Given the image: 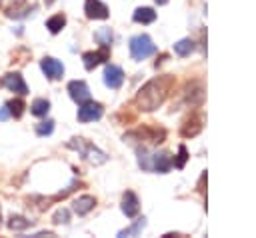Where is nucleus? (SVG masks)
I'll list each match as a JSON object with an SVG mask.
<instances>
[{
    "label": "nucleus",
    "mask_w": 256,
    "mask_h": 238,
    "mask_svg": "<svg viewBox=\"0 0 256 238\" xmlns=\"http://www.w3.org/2000/svg\"><path fill=\"white\" fill-rule=\"evenodd\" d=\"M174 86V76L170 74H164V76H158V78H152L148 80L136 94V104L140 110L144 112H152L156 110L158 106L164 104V100L168 98L170 90Z\"/></svg>",
    "instance_id": "obj_1"
},
{
    "label": "nucleus",
    "mask_w": 256,
    "mask_h": 238,
    "mask_svg": "<svg viewBox=\"0 0 256 238\" xmlns=\"http://www.w3.org/2000/svg\"><path fill=\"white\" fill-rule=\"evenodd\" d=\"M108 48H110V46H102V48L96 50V52H84V54H82L84 68H86V70H94L96 66L104 64V62L110 58V50H108Z\"/></svg>",
    "instance_id": "obj_6"
},
{
    "label": "nucleus",
    "mask_w": 256,
    "mask_h": 238,
    "mask_svg": "<svg viewBox=\"0 0 256 238\" xmlns=\"http://www.w3.org/2000/svg\"><path fill=\"white\" fill-rule=\"evenodd\" d=\"M84 12H86V18H90V20H106L110 16L108 6L100 0H86L84 2Z\"/></svg>",
    "instance_id": "obj_7"
},
{
    "label": "nucleus",
    "mask_w": 256,
    "mask_h": 238,
    "mask_svg": "<svg viewBox=\"0 0 256 238\" xmlns=\"http://www.w3.org/2000/svg\"><path fill=\"white\" fill-rule=\"evenodd\" d=\"M94 206H96V198H94V196H80V198L74 200L72 210H74L78 216H84V214H88Z\"/></svg>",
    "instance_id": "obj_14"
},
{
    "label": "nucleus",
    "mask_w": 256,
    "mask_h": 238,
    "mask_svg": "<svg viewBox=\"0 0 256 238\" xmlns=\"http://www.w3.org/2000/svg\"><path fill=\"white\" fill-rule=\"evenodd\" d=\"M172 166H174V160L168 152H156L150 156V170H154L158 174H166Z\"/></svg>",
    "instance_id": "obj_9"
},
{
    "label": "nucleus",
    "mask_w": 256,
    "mask_h": 238,
    "mask_svg": "<svg viewBox=\"0 0 256 238\" xmlns=\"http://www.w3.org/2000/svg\"><path fill=\"white\" fill-rule=\"evenodd\" d=\"M122 82H124V72H122V68L116 66V64H108V66L104 68V84H106L108 88L116 90V88L122 86Z\"/></svg>",
    "instance_id": "obj_10"
},
{
    "label": "nucleus",
    "mask_w": 256,
    "mask_h": 238,
    "mask_svg": "<svg viewBox=\"0 0 256 238\" xmlns=\"http://www.w3.org/2000/svg\"><path fill=\"white\" fill-rule=\"evenodd\" d=\"M132 20L138 22V24H150L156 20V12L148 6H142V8H136L134 14H132Z\"/></svg>",
    "instance_id": "obj_16"
},
{
    "label": "nucleus",
    "mask_w": 256,
    "mask_h": 238,
    "mask_svg": "<svg viewBox=\"0 0 256 238\" xmlns=\"http://www.w3.org/2000/svg\"><path fill=\"white\" fill-rule=\"evenodd\" d=\"M54 224H68V220H70V212L66 210V208H60L56 214H54Z\"/></svg>",
    "instance_id": "obj_26"
},
{
    "label": "nucleus",
    "mask_w": 256,
    "mask_h": 238,
    "mask_svg": "<svg viewBox=\"0 0 256 238\" xmlns=\"http://www.w3.org/2000/svg\"><path fill=\"white\" fill-rule=\"evenodd\" d=\"M154 2H156V4H160V6H162V4H166V2H168V0H154Z\"/></svg>",
    "instance_id": "obj_28"
},
{
    "label": "nucleus",
    "mask_w": 256,
    "mask_h": 238,
    "mask_svg": "<svg viewBox=\"0 0 256 238\" xmlns=\"http://www.w3.org/2000/svg\"><path fill=\"white\" fill-rule=\"evenodd\" d=\"M102 104L100 102H94V100H86L82 104H78V120L80 122H94V120H100L102 118Z\"/></svg>",
    "instance_id": "obj_4"
},
{
    "label": "nucleus",
    "mask_w": 256,
    "mask_h": 238,
    "mask_svg": "<svg viewBox=\"0 0 256 238\" xmlns=\"http://www.w3.org/2000/svg\"><path fill=\"white\" fill-rule=\"evenodd\" d=\"M44 2H46V6H50V4L54 2V0H44Z\"/></svg>",
    "instance_id": "obj_29"
},
{
    "label": "nucleus",
    "mask_w": 256,
    "mask_h": 238,
    "mask_svg": "<svg viewBox=\"0 0 256 238\" xmlns=\"http://www.w3.org/2000/svg\"><path fill=\"white\" fill-rule=\"evenodd\" d=\"M40 68H42V72H44V76H46L48 80H58V78L64 76V66H62V62L56 60V58H52V56H44V58L40 60Z\"/></svg>",
    "instance_id": "obj_5"
},
{
    "label": "nucleus",
    "mask_w": 256,
    "mask_h": 238,
    "mask_svg": "<svg viewBox=\"0 0 256 238\" xmlns=\"http://www.w3.org/2000/svg\"><path fill=\"white\" fill-rule=\"evenodd\" d=\"M146 226V218L142 216V218H138V220H134L128 228H124V230H120L118 232V238H126V236H138L140 232H142V228Z\"/></svg>",
    "instance_id": "obj_18"
},
{
    "label": "nucleus",
    "mask_w": 256,
    "mask_h": 238,
    "mask_svg": "<svg viewBox=\"0 0 256 238\" xmlns=\"http://www.w3.org/2000/svg\"><path fill=\"white\" fill-rule=\"evenodd\" d=\"M122 212L128 216V218H134V216H138V212H140V202H138V196L134 194V192H124V196H122Z\"/></svg>",
    "instance_id": "obj_13"
},
{
    "label": "nucleus",
    "mask_w": 256,
    "mask_h": 238,
    "mask_svg": "<svg viewBox=\"0 0 256 238\" xmlns=\"http://www.w3.org/2000/svg\"><path fill=\"white\" fill-rule=\"evenodd\" d=\"M128 48H130V56L132 60H146L148 56H152L156 52V44L152 42V38L148 34H138V36H132L130 42H128Z\"/></svg>",
    "instance_id": "obj_3"
},
{
    "label": "nucleus",
    "mask_w": 256,
    "mask_h": 238,
    "mask_svg": "<svg viewBox=\"0 0 256 238\" xmlns=\"http://www.w3.org/2000/svg\"><path fill=\"white\" fill-rule=\"evenodd\" d=\"M94 38L98 40V44H100V46H110V44H112V40H114V34H112V30H110V28H100V30H96Z\"/></svg>",
    "instance_id": "obj_23"
},
{
    "label": "nucleus",
    "mask_w": 256,
    "mask_h": 238,
    "mask_svg": "<svg viewBox=\"0 0 256 238\" xmlns=\"http://www.w3.org/2000/svg\"><path fill=\"white\" fill-rule=\"evenodd\" d=\"M6 106H8L10 116H14V118H20L24 114V108H26V104H24L22 98H12V100L6 102Z\"/></svg>",
    "instance_id": "obj_21"
},
{
    "label": "nucleus",
    "mask_w": 256,
    "mask_h": 238,
    "mask_svg": "<svg viewBox=\"0 0 256 238\" xmlns=\"http://www.w3.org/2000/svg\"><path fill=\"white\" fill-rule=\"evenodd\" d=\"M68 94H70V98H72L76 104H82V102L90 100V88H88V84L82 82V80H72V82H68Z\"/></svg>",
    "instance_id": "obj_8"
},
{
    "label": "nucleus",
    "mask_w": 256,
    "mask_h": 238,
    "mask_svg": "<svg viewBox=\"0 0 256 238\" xmlns=\"http://www.w3.org/2000/svg\"><path fill=\"white\" fill-rule=\"evenodd\" d=\"M52 130H54V120H44V122L36 124V134L38 136H48V134H52Z\"/></svg>",
    "instance_id": "obj_24"
},
{
    "label": "nucleus",
    "mask_w": 256,
    "mask_h": 238,
    "mask_svg": "<svg viewBox=\"0 0 256 238\" xmlns=\"http://www.w3.org/2000/svg\"><path fill=\"white\" fill-rule=\"evenodd\" d=\"M132 136H140L142 140H146V142H150V144H160L162 140H164V136H166V132L160 128H150V126H142L140 130H136V132H132Z\"/></svg>",
    "instance_id": "obj_12"
},
{
    "label": "nucleus",
    "mask_w": 256,
    "mask_h": 238,
    "mask_svg": "<svg viewBox=\"0 0 256 238\" xmlns=\"http://www.w3.org/2000/svg\"><path fill=\"white\" fill-rule=\"evenodd\" d=\"M200 130H202V118L198 114H194V116H190L184 122V126H182L180 132H182V136H196Z\"/></svg>",
    "instance_id": "obj_15"
},
{
    "label": "nucleus",
    "mask_w": 256,
    "mask_h": 238,
    "mask_svg": "<svg viewBox=\"0 0 256 238\" xmlns=\"http://www.w3.org/2000/svg\"><path fill=\"white\" fill-rule=\"evenodd\" d=\"M68 148L76 150L84 160H88V162H92V164H104V162L108 160V156H106L102 150H98L94 144H90V142L84 140V138H70V140H68Z\"/></svg>",
    "instance_id": "obj_2"
},
{
    "label": "nucleus",
    "mask_w": 256,
    "mask_h": 238,
    "mask_svg": "<svg viewBox=\"0 0 256 238\" xmlns=\"http://www.w3.org/2000/svg\"><path fill=\"white\" fill-rule=\"evenodd\" d=\"M196 50V42L192 40V38H182V40H178L176 44H174V52L178 54V56H190L192 52Z\"/></svg>",
    "instance_id": "obj_17"
},
{
    "label": "nucleus",
    "mask_w": 256,
    "mask_h": 238,
    "mask_svg": "<svg viewBox=\"0 0 256 238\" xmlns=\"http://www.w3.org/2000/svg\"><path fill=\"white\" fill-rule=\"evenodd\" d=\"M30 112L34 114V116H46L48 112H50V102L46 100V98H36L34 102H32V106H30Z\"/></svg>",
    "instance_id": "obj_20"
},
{
    "label": "nucleus",
    "mask_w": 256,
    "mask_h": 238,
    "mask_svg": "<svg viewBox=\"0 0 256 238\" xmlns=\"http://www.w3.org/2000/svg\"><path fill=\"white\" fill-rule=\"evenodd\" d=\"M8 118H10V112H8V106L4 104V106L0 108V120L4 122V120H8Z\"/></svg>",
    "instance_id": "obj_27"
},
{
    "label": "nucleus",
    "mask_w": 256,
    "mask_h": 238,
    "mask_svg": "<svg viewBox=\"0 0 256 238\" xmlns=\"http://www.w3.org/2000/svg\"><path fill=\"white\" fill-rule=\"evenodd\" d=\"M2 84H4L10 92H16V94H20V96L28 94V86H26L22 74H18V72H10V74H6L4 80H2Z\"/></svg>",
    "instance_id": "obj_11"
},
{
    "label": "nucleus",
    "mask_w": 256,
    "mask_h": 238,
    "mask_svg": "<svg viewBox=\"0 0 256 238\" xmlns=\"http://www.w3.org/2000/svg\"><path fill=\"white\" fill-rule=\"evenodd\" d=\"M172 160H174V166H176V168H184V164H186V160H188V150H186V146H178V156L172 158Z\"/></svg>",
    "instance_id": "obj_25"
},
{
    "label": "nucleus",
    "mask_w": 256,
    "mask_h": 238,
    "mask_svg": "<svg viewBox=\"0 0 256 238\" xmlns=\"http://www.w3.org/2000/svg\"><path fill=\"white\" fill-rule=\"evenodd\" d=\"M64 26H66V16L64 14H54L46 20V28L50 30V34H58Z\"/></svg>",
    "instance_id": "obj_19"
},
{
    "label": "nucleus",
    "mask_w": 256,
    "mask_h": 238,
    "mask_svg": "<svg viewBox=\"0 0 256 238\" xmlns=\"http://www.w3.org/2000/svg\"><path fill=\"white\" fill-rule=\"evenodd\" d=\"M0 2H2V0H0Z\"/></svg>",
    "instance_id": "obj_31"
},
{
    "label": "nucleus",
    "mask_w": 256,
    "mask_h": 238,
    "mask_svg": "<svg viewBox=\"0 0 256 238\" xmlns=\"http://www.w3.org/2000/svg\"><path fill=\"white\" fill-rule=\"evenodd\" d=\"M30 224H32V220H28L24 216H18V214H12L10 220H8V228L10 230H26Z\"/></svg>",
    "instance_id": "obj_22"
},
{
    "label": "nucleus",
    "mask_w": 256,
    "mask_h": 238,
    "mask_svg": "<svg viewBox=\"0 0 256 238\" xmlns=\"http://www.w3.org/2000/svg\"><path fill=\"white\" fill-rule=\"evenodd\" d=\"M0 222H2V216H0Z\"/></svg>",
    "instance_id": "obj_30"
}]
</instances>
